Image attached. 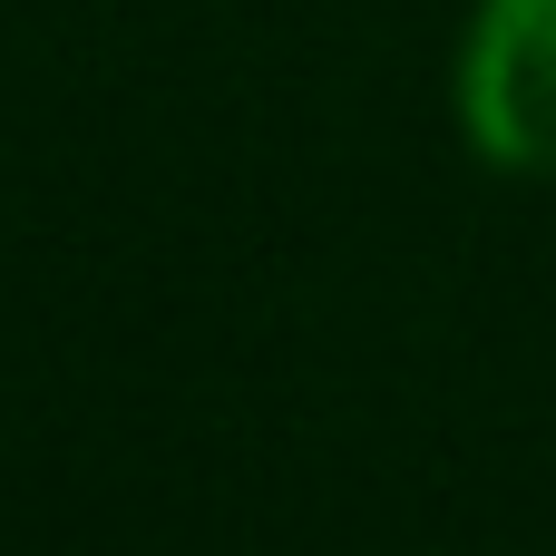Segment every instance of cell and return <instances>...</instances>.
I'll list each match as a JSON object with an SVG mask.
<instances>
[{
    "instance_id": "cell-1",
    "label": "cell",
    "mask_w": 556,
    "mask_h": 556,
    "mask_svg": "<svg viewBox=\"0 0 556 556\" xmlns=\"http://www.w3.org/2000/svg\"><path fill=\"white\" fill-rule=\"evenodd\" d=\"M459 117L489 166L556 176V0H479L459 49Z\"/></svg>"
}]
</instances>
